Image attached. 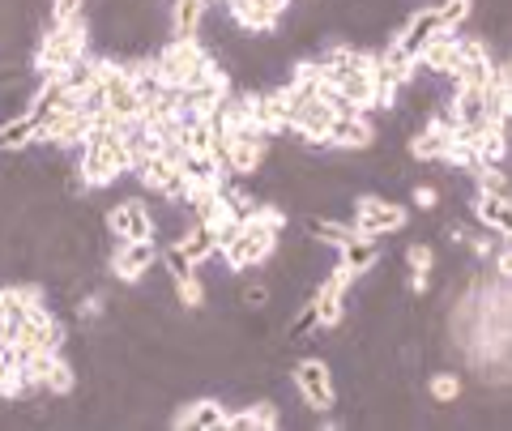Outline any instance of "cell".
Here are the masks:
<instances>
[{"label":"cell","instance_id":"6","mask_svg":"<svg viewBox=\"0 0 512 431\" xmlns=\"http://www.w3.org/2000/svg\"><path fill=\"white\" fill-rule=\"evenodd\" d=\"M154 265H158L154 239H124V244L111 248V278L124 282V286H137Z\"/></svg>","mask_w":512,"mask_h":431},{"label":"cell","instance_id":"9","mask_svg":"<svg viewBox=\"0 0 512 431\" xmlns=\"http://www.w3.org/2000/svg\"><path fill=\"white\" fill-rule=\"evenodd\" d=\"M419 73H431V77H453L457 65H461V30H436L431 43L414 56Z\"/></svg>","mask_w":512,"mask_h":431},{"label":"cell","instance_id":"11","mask_svg":"<svg viewBox=\"0 0 512 431\" xmlns=\"http://www.w3.org/2000/svg\"><path fill=\"white\" fill-rule=\"evenodd\" d=\"M227 414H231V406L222 402V397H197V402L180 406L171 427L175 431H227Z\"/></svg>","mask_w":512,"mask_h":431},{"label":"cell","instance_id":"15","mask_svg":"<svg viewBox=\"0 0 512 431\" xmlns=\"http://www.w3.org/2000/svg\"><path fill=\"white\" fill-rule=\"evenodd\" d=\"M342 257H338V265H346L355 278H363V274H372V265H376V257H380V248H376V239H367V235H350L346 244L338 248Z\"/></svg>","mask_w":512,"mask_h":431},{"label":"cell","instance_id":"7","mask_svg":"<svg viewBox=\"0 0 512 431\" xmlns=\"http://www.w3.org/2000/svg\"><path fill=\"white\" fill-rule=\"evenodd\" d=\"M107 231L116 244H124V239H154V214L150 205L141 197H124V201H111L107 210Z\"/></svg>","mask_w":512,"mask_h":431},{"label":"cell","instance_id":"20","mask_svg":"<svg viewBox=\"0 0 512 431\" xmlns=\"http://www.w3.org/2000/svg\"><path fill=\"white\" fill-rule=\"evenodd\" d=\"M440 201H444L440 188H431V184H419V188H414V205H419L423 214H436V210H440Z\"/></svg>","mask_w":512,"mask_h":431},{"label":"cell","instance_id":"17","mask_svg":"<svg viewBox=\"0 0 512 431\" xmlns=\"http://www.w3.org/2000/svg\"><path fill=\"white\" fill-rule=\"evenodd\" d=\"M474 218L483 222L487 231H500V235H508V227H512L508 201L504 197H491V193H474Z\"/></svg>","mask_w":512,"mask_h":431},{"label":"cell","instance_id":"16","mask_svg":"<svg viewBox=\"0 0 512 431\" xmlns=\"http://www.w3.org/2000/svg\"><path fill=\"white\" fill-rule=\"evenodd\" d=\"M39 141V120L30 116H13V120H0V150H30Z\"/></svg>","mask_w":512,"mask_h":431},{"label":"cell","instance_id":"13","mask_svg":"<svg viewBox=\"0 0 512 431\" xmlns=\"http://www.w3.org/2000/svg\"><path fill=\"white\" fill-rule=\"evenodd\" d=\"M210 9V0H171L167 5V26H171V39H197V26Z\"/></svg>","mask_w":512,"mask_h":431},{"label":"cell","instance_id":"2","mask_svg":"<svg viewBox=\"0 0 512 431\" xmlns=\"http://www.w3.org/2000/svg\"><path fill=\"white\" fill-rule=\"evenodd\" d=\"M82 56H90V22L86 13L77 22H64V26H47V35H39L35 47V77H56L69 65H77Z\"/></svg>","mask_w":512,"mask_h":431},{"label":"cell","instance_id":"18","mask_svg":"<svg viewBox=\"0 0 512 431\" xmlns=\"http://www.w3.org/2000/svg\"><path fill=\"white\" fill-rule=\"evenodd\" d=\"M427 393H431V402L453 406L457 397L466 393V376H457V372H431L427 376Z\"/></svg>","mask_w":512,"mask_h":431},{"label":"cell","instance_id":"8","mask_svg":"<svg viewBox=\"0 0 512 431\" xmlns=\"http://www.w3.org/2000/svg\"><path fill=\"white\" fill-rule=\"evenodd\" d=\"M90 137V116L86 111H52L39 120V141L35 146H56V150H77Z\"/></svg>","mask_w":512,"mask_h":431},{"label":"cell","instance_id":"14","mask_svg":"<svg viewBox=\"0 0 512 431\" xmlns=\"http://www.w3.org/2000/svg\"><path fill=\"white\" fill-rule=\"evenodd\" d=\"M278 423H282L278 402H248L244 410H231L227 414V427L231 431H261V427H278Z\"/></svg>","mask_w":512,"mask_h":431},{"label":"cell","instance_id":"19","mask_svg":"<svg viewBox=\"0 0 512 431\" xmlns=\"http://www.w3.org/2000/svg\"><path fill=\"white\" fill-rule=\"evenodd\" d=\"M436 22H440V30H461L466 26V18L474 13V0H436Z\"/></svg>","mask_w":512,"mask_h":431},{"label":"cell","instance_id":"4","mask_svg":"<svg viewBox=\"0 0 512 431\" xmlns=\"http://www.w3.org/2000/svg\"><path fill=\"white\" fill-rule=\"evenodd\" d=\"M201 65H205V47L197 39H167L163 47H158V56H154V73H158V82H163L167 90L188 86Z\"/></svg>","mask_w":512,"mask_h":431},{"label":"cell","instance_id":"12","mask_svg":"<svg viewBox=\"0 0 512 431\" xmlns=\"http://www.w3.org/2000/svg\"><path fill=\"white\" fill-rule=\"evenodd\" d=\"M175 248H180L192 265H205V261L218 257V235H214L210 222H188V231L175 239Z\"/></svg>","mask_w":512,"mask_h":431},{"label":"cell","instance_id":"3","mask_svg":"<svg viewBox=\"0 0 512 431\" xmlns=\"http://www.w3.org/2000/svg\"><path fill=\"white\" fill-rule=\"evenodd\" d=\"M295 393L303 397V406L312 414H329L338 406V380H333V363L329 359H299L291 367Z\"/></svg>","mask_w":512,"mask_h":431},{"label":"cell","instance_id":"10","mask_svg":"<svg viewBox=\"0 0 512 431\" xmlns=\"http://www.w3.org/2000/svg\"><path fill=\"white\" fill-rule=\"evenodd\" d=\"M376 141V129L367 120V111H338L325 133V146L329 150H367Z\"/></svg>","mask_w":512,"mask_h":431},{"label":"cell","instance_id":"5","mask_svg":"<svg viewBox=\"0 0 512 431\" xmlns=\"http://www.w3.org/2000/svg\"><path fill=\"white\" fill-rule=\"evenodd\" d=\"M350 227H355L359 235H367V239H380V235L406 227V210L397 201H389V197H359Z\"/></svg>","mask_w":512,"mask_h":431},{"label":"cell","instance_id":"1","mask_svg":"<svg viewBox=\"0 0 512 431\" xmlns=\"http://www.w3.org/2000/svg\"><path fill=\"white\" fill-rule=\"evenodd\" d=\"M128 171H133V158H128L120 133L90 129V137L77 146V175H82V184L90 188V193L111 188L116 180H124Z\"/></svg>","mask_w":512,"mask_h":431}]
</instances>
